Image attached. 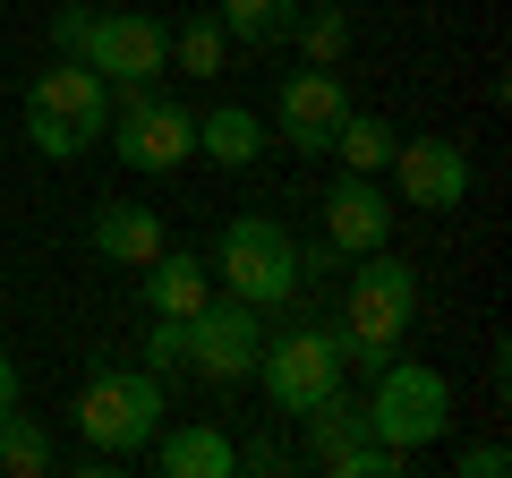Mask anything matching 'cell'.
Masks as SVG:
<instances>
[{"label": "cell", "instance_id": "18", "mask_svg": "<svg viewBox=\"0 0 512 478\" xmlns=\"http://www.w3.org/2000/svg\"><path fill=\"white\" fill-rule=\"evenodd\" d=\"M291 26H299V0H222V35L231 43H291Z\"/></svg>", "mask_w": 512, "mask_h": 478}, {"label": "cell", "instance_id": "24", "mask_svg": "<svg viewBox=\"0 0 512 478\" xmlns=\"http://www.w3.org/2000/svg\"><path fill=\"white\" fill-rule=\"evenodd\" d=\"M504 470H512L504 444H461L453 453V478H504Z\"/></svg>", "mask_w": 512, "mask_h": 478}, {"label": "cell", "instance_id": "21", "mask_svg": "<svg viewBox=\"0 0 512 478\" xmlns=\"http://www.w3.org/2000/svg\"><path fill=\"white\" fill-rule=\"evenodd\" d=\"M0 470H9V478H43V470H52V436H43L35 419H18V410L0 419Z\"/></svg>", "mask_w": 512, "mask_h": 478}, {"label": "cell", "instance_id": "3", "mask_svg": "<svg viewBox=\"0 0 512 478\" xmlns=\"http://www.w3.org/2000/svg\"><path fill=\"white\" fill-rule=\"evenodd\" d=\"M214 282H222V299H248L256 316L291 308V291H299V239L282 231L274 214H231V222H222V248H214Z\"/></svg>", "mask_w": 512, "mask_h": 478}, {"label": "cell", "instance_id": "9", "mask_svg": "<svg viewBox=\"0 0 512 478\" xmlns=\"http://www.w3.org/2000/svg\"><path fill=\"white\" fill-rule=\"evenodd\" d=\"M256 308L248 299H205L197 316H188V368L205 376V385H248L256 376Z\"/></svg>", "mask_w": 512, "mask_h": 478}, {"label": "cell", "instance_id": "16", "mask_svg": "<svg viewBox=\"0 0 512 478\" xmlns=\"http://www.w3.org/2000/svg\"><path fill=\"white\" fill-rule=\"evenodd\" d=\"M197 154H205V163H222V171H248L256 154H265V120H256L248 103H214L197 120Z\"/></svg>", "mask_w": 512, "mask_h": 478}, {"label": "cell", "instance_id": "17", "mask_svg": "<svg viewBox=\"0 0 512 478\" xmlns=\"http://www.w3.org/2000/svg\"><path fill=\"white\" fill-rule=\"evenodd\" d=\"M299 427H308V461H316V470H325L333 453H350V444H367V410L350 402L342 385H333L316 410H299Z\"/></svg>", "mask_w": 512, "mask_h": 478}, {"label": "cell", "instance_id": "6", "mask_svg": "<svg viewBox=\"0 0 512 478\" xmlns=\"http://www.w3.org/2000/svg\"><path fill=\"white\" fill-rule=\"evenodd\" d=\"M342 368H350V333L342 325H299V333H282V342L256 350V385H265V402H274L282 419L316 410L342 385Z\"/></svg>", "mask_w": 512, "mask_h": 478}, {"label": "cell", "instance_id": "26", "mask_svg": "<svg viewBox=\"0 0 512 478\" xmlns=\"http://www.w3.org/2000/svg\"><path fill=\"white\" fill-rule=\"evenodd\" d=\"M239 470H282V444H265V436L239 444Z\"/></svg>", "mask_w": 512, "mask_h": 478}, {"label": "cell", "instance_id": "13", "mask_svg": "<svg viewBox=\"0 0 512 478\" xmlns=\"http://www.w3.org/2000/svg\"><path fill=\"white\" fill-rule=\"evenodd\" d=\"M154 470L163 478H231L239 470V444L222 436V427H205V419H188V427H154Z\"/></svg>", "mask_w": 512, "mask_h": 478}, {"label": "cell", "instance_id": "27", "mask_svg": "<svg viewBox=\"0 0 512 478\" xmlns=\"http://www.w3.org/2000/svg\"><path fill=\"white\" fill-rule=\"evenodd\" d=\"M9 410H18V359L0 350V419H9Z\"/></svg>", "mask_w": 512, "mask_h": 478}, {"label": "cell", "instance_id": "8", "mask_svg": "<svg viewBox=\"0 0 512 478\" xmlns=\"http://www.w3.org/2000/svg\"><path fill=\"white\" fill-rule=\"evenodd\" d=\"M77 60H86L94 77H111V86H146V77L171 69V26L146 18V9H94Z\"/></svg>", "mask_w": 512, "mask_h": 478}, {"label": "cell", "instance_id": "7", "mask_svg": "<svg viewBox=\"0 0 512 478\" xmlns=\"http://www.w3.org/2000/svg\"><path fill=\"white\" fill-rule=\"evenodd\" d=\"M111 137H120V163L146 171V180H163V171H180L197 154V120H188V103L163 94V77L111 94Z\"/></svg>", "mask_w": 512, "mask_h": 478}, {"label": "cell", "instance_id": "22", "mask_svg": "<svg viewBox=\"0 0 512 478\" xmlns=\"http://www.w3.org/2000/svg\"><path fill=\"white\" fill-rule=\"evenodd\" d=\"M222 52H231V35H222V18H188L180 35H171V60H180L188 77H214Z\"/></svg>", "mask_w": 512, "mask_h": 478}, {"label": "cell", "instance_id": "23", "mask_svg": "<svg viewBox=\"0 0 512 478\" xmlns=\"http://www.w3.org/2000/svg\"><path fill=\"white\" fill-rule=\"evenodd\" d=\"M146 368H154V376L188 368V316H154V333H146Z\"/></svg>", "mask_w": 512, "mask_h": 478}, {"label": "cell", "instance_id": "4", "mask_svg": "<svg viewBox=\"0 0 512 478\" xmlns=\"http://www.w3.org/2000/svg\"><path fill=\"white\" fill-rule=\"evenodd\" d=\"M154 427H163V376L154 368H94L86 376V393H77V436L103 461L146 453Z\"/></svg>", "mask_w": 512, "mask_h": 478}, {"label": "cell", "instance_id": "12", "mask_svg": "<svg viewBox=\"0 0 512 478\" xmlns=\"http://www.w3.org/2000/svg\"><path fill=\"white\" fill-rule=\"evenodd\" d=\"M342 111H350V86L333 69H316V60L274 86V120H282V137H291L299 154H325L333 129H342Z\"/></svg>", "mask_w": 512, "mask_h": 478}, {"label": "cell", "instance_id": "15", "mask_svg": "<svg viewBox=\"0 0 512 478\" xmlns=\"http://www.w3.org/2000/svg\"><path fill=\"white\" fill-rule=\"evenodd\" d=\"M205 299H214V265H205L197 248H163V257L146 265V308L154 316H197Z\"/></svg>", "mask_w": 512, "mask_h": 478}, {"label": "cell", "instance_id": "2", "mask_svg": "<svg viewBox=\"0 0 512 478\" xmlns=\"http://www.w3.org/2000/svg\"><path fill=\"white\" fill-rule=\"evenodd\" d=\"M103 137H111V77H94L86 60H52L26 86V146H43L52 163H77Z\"/></svg>", "mask_w": 512, "mask_h": 478}, {"label": "cell", "instance_id": "20", "mask_svg": "<svg viewBox=\"0 0 512 478\" xmlns=\"http://www.w3.org/2000/svg\"><path fill=\"white\" fill-rule=\"evenodd\" d=\"M291 43H299L308 60H316V69H342V52H350V18L333 9V0H325V9H299Z\"/></svg>", "mask_w": 512, "mask_h": 478}, {"label": "cell", "instance_id": "25", "mask_svg": "<svg viewBox=\"0 0 512 478\" xmlns=\"http://www.w3.org/2000/svg\"><path fill=\"white\" fill-rule=\"evenodd\" d=\"M86 18H94L86 0H69V9L52 18V43H60V60H77V43H86Z\"/></svg>", "mask_w": 512, "mask_h": 478}, {"label": "cell", "instance_id": "19", "mask_svg": "<svg viewBox=\"0 0 512 478\" xmlns=\"http://www.w3.org/2000/svg\"><path fill=\"white\" fill-rule=\"evenodd\" d=\"M325 154H342V171H384L393 163V129H384L376 111H342V129H333Z\"/></svg>", "mask_w": 512, "mask_h": 478}, {"label": "cell", "instance_id": "1", "mask_svg": "<svg viewBox=\"0 0 512 478\" xmlns=\"http://www.w3.org/2000/svg\"><path fill=\"white\" fill-rule=\"evenodd\" d=\"M410 325H419V274H410L393 248H367L359 274L342 282V333H350V368L376 376L393 350L410 342Z\"/></svg>", "mask_w": 512, "mask_h": 478}, {"label": "cell", "instance_id": "10", "mask_svg": "<svg viewBox=\"0 0 512 478\" xmlns=\"http://www.w3.org/2000/svg\"><path fill=\"white\" fill-rule=\"evenodd\" d=\"M384 171H393L410 214H461V197H470V154L453 137H410V146H393Z\"/></svg>", "mask_w": 512, "mask_h": 478}, {"label": "cell", "instance_id": "5", "mask_svg": "<svg viewBox=\"0 0 512 478\" xmlns=\"http://www.w3.org/2000/svg\"><path fill=\"white\" fill-rule=\"evenodd\" d=\"M367 436L393 444V453H419V444H436L444 427H453V385H444L436 368H419V359H384L376 368V393H367Z\"/></svg>", "mask_w": 512, "mask_h": 478}, {"label": "cell", "instance_id": "14", "mask_svg": "<svg viewBox=\"0 0 512 478\" xmlns=\"http://www.w3.org/2000/svg\"><path fill=\"white\" fill-rule=\"evenodd\" d=\"M163 248H171V239H163V214H154V205H103V214H94V257H103V265L146 274Z\"/></svg>", "mask_w": 512, "mask_h": 478}, {"label": "cell", "instance_id": "11", "mask_svg": "<svg viewBox=\"0 0 512 478\" xmlns=\"http://www.w3.org/2000/svg\"><path fill=\"white\" fill-rule=\"evenodd\" d=\"M325 248L333 257L393 248V197L376 188V171H342V180L325 188Z\"/></svg>", "mask_w": 512, "mask_h": 478}]
</instances>
